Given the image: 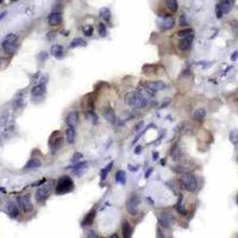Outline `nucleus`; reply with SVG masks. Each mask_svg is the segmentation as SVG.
I'll list each match as a JSON object with an SVG mask.
<instances>
[{"label": "nucleus", "instance_id": "1", "mask_svg": "<svg viewBox=\"0 0 238 238\" xmlns=\"http://www.w3.org/2000/svg\"><path fill=\"white\" fill-rule=\"evenodd\" d=\"M124 101H125V104H128V105L135 107V109H143L148 105L147 99L144 97H142L139 93H136V92L128 93L124 98Z\"/></svg>", "mask_w": 238, "mask_h": 238}, {"label": "nucleus", "instance_id": "2", "mask_svg": "<svg viewBox=\"0 0 238 238\" xmlns=\"http://www.w3.org/2000/svg\"><path fill=\"white\" fill-rule=\"evenodd\" d=\"M74 189V182L73 180L69 177V176H63L61 177L58 181H57V184H56V193L57 194H65L68 192H72Z\"/></svg>", "mask_w": 238, "mask_h": 238}, {"label": "nucleus", "instance_id": "3", "mask_svg": "<svg viewBox=\"0 0 238 238\" xmlns=\"http://www.w3.org/2000/svg\"><path fill=\"white\" fill-rule=\"evenodd\" d=\"M181 183L184 189H187L188 192H194L198 187V181L195 179V176L191 173H183L181 175Z\"/></svg>", "mask_w": 238, "mask_h": 238}, {"label": "nucleus", "instance_id": "4", "mask_svg": "<svg viewBox=\"0 0 238 238\" xmlns=\"http://www.w3.org/2000/svg\"><path fill=\"white\" fill-rule=\"evenodd\" d=\"M125 207H126V211L131 216L139 214V212H141V199H139V196L138 195L130 196L128 199V201H126Z\"/></svg>", "mask_w": 238, "mask_h": 238}, {"label": "nucleus", "instance_id": "5", "mask_svg": "<svg viewBox=\"0 0 238 238\" xmlns=\"http://www.w3.org/2000/svg\"><path fill=\"white\" fill-rule=\"evenodd\" d=\"M1 46L6 53H12L14 48L17 46V36L13 34H10L5 37L1 42Z\"/></svg>", "mask_w": 238, "mask_h": 238}, {"label": "nucleus", "instance_id": "6", "mask_svg": "<svg viewBox=\"0 0 238 238\" xmlns=\"http://www.w3.org/2000/svg\"><path fill=\"white\" fill-rule=\"evenodd\" d=\"M175 25V20L173 17H168V16H161L158 18V26L161 31H167L170 30Z\"/></svg>", "mask_w": 238, "mask_h": 238}, {"label": "nucleus", "instance_id": "7", "mask_svg": "<svg viewBox=\"0 0 238 238\" xmlns=\"http://www.w3.org/2000/svg\"><path fill=\"white\" fill-rule=\"evenodd\" d=\"M17 201H18L19 207L24 211V212L28 213V212H31V211L34 210L32 202H31V199H30L29 195H22V196H19L18 199H17Z\"/></svg>", "mask_w": 238, "mask_h": 238}, {"label": "nucleus", "instance_id": "8", "mask_svg": "<svg viewBox=\"0 0 238 238\" xmlns=\"http://www.w3.org/2000/svg\"><path fill=\"white\" fill-rule=\"evenodd\" d=\"M158 223L161 224V226H163L165 229H169V228H172L174 220H173L172 216L169 213H162L158 218Z\"/></svg>", "mask_w": 238, "mask_h": 238}, {"label": "nucleus", "instance_id": "9", "mask_svg": "<svg viewBox=\"0 0 238 238\" xmlns=\"http://www.w3.org/2000/svg\"><path fill=\"white\" fill-rule=\"evenodd\" d=\"M65 121L68 124V126H73V128H76L77 124H79V113L76 111H72L67 114V118H65Z\"/></svg>", "mask_w": 238, "mask_h": 238}, {"label": "nucleus", "instance_id": "10", "mask_svg": "<svg viewBox=\"0 0 238 238\" xmlns=\"http://www.w3.org/2000/svg\"><path fill=\"white\" fill-rule=\"evenodd\" d=\"M193 38H194V35H191V36H188V37H183L182 39L179 42V48H180V50L186 51V50L191 49Z\"/></svg>", "mask_w": 238, "mask_h": 238}, {"label": "nucleus", "instance_id": "11", "mask_svg": "<svg viewBox=\"0 0 238 238\" xmlns=\"http://www.w3.org/2000/svg\"><path fill=\"white\" fill-rule=\"evenodd\" d=\"M62 142H63V139L61 137V135L60 133H57V137L56 138H51L50 139V147H51V150H53V153H55L56 150H58L60 148L62 147Z\"/></svg>", "mask_w": 238, "mask_h": 238}, {"label": "nucleus", "instance_id": "12", "mask_svg": "<svg viewBox=\"0 0 238 238\" xmlns=\"http://www.w3.org/2000/svg\"><path fill=\"white\" fill-rule=\"evenodd\" d=\"M48 196H49V192H48V188L46 187H41V188L37 189L36 200L38 202H43Z\"/></svg>", "mask_w": 238, "mask_h": 238}, {"label": "nucleus", "instance_id": "13", "mask_svg": "<svg viewBox=\"0 0 238 238\" xmlns=\"http://www.w3.org/2000/svg\"><path fill=\"white\" fill-rule=\"evenodd\" d=\"M145 86L154 92L162 91V89H165V85L162 82V81H150V82H148Z\"/></svg>", "mask_w": 238, "mask_h": 238}, {"label": "nucleus", "instance_id": "14", "mask_svg": "<svg viewBox=\"0 0 238 238\" xmlns=\"http://www.w3.org/2000/svg\"><path fill=\"white\" fill-rule=\"evenodd\" d=\"M102 116L110 123H114L116 121V113H114V111L112 110L111 107H105L104 111H102Z\"/></svg>", "mask_w": 238, "mask_h": 238}, {"label": "nucleus", "instance_id": "15", "mask_svg": "<svg viewBox=\"0 0 238 238\" xmlns=\"http://www.w3.org/2000/svg\"><path fill=\"white\" fill-rule=\"evenodd\" d=\"M61 22H62V17H61L60 13H51V14L48 17V23H49V25H51V26H57V25H60Z\"/></svg>", "mask_w": 238, "mask_h": 238}, {"label": "nucleus", "instance_id": "16", "mask_svg": "<svg viewBox=\"0 0 238 238\" xmlns=\"http://www.w3.org/2000/svg\"><path fill=\"white\" fill-rule=\"evenodd\" d=\"M65 138H67V142L69 144H73L75 142V138H76V133H75V128L73 126H68L65 130Z\"/></svg>", "mask_w": 238, "mask_h": 238}, {"label": "nucleus", "instance_id": "17", "mask_svg": "<svg viewBox=\"0 0 238 238\" xmlns=\"http://www.w3.org/2000/svg\"><path fill=\"white\" fill-rule=\"evenodd\" d=\"M50 54L53 56H55L56 58H62L63 57V46H60V44L53 46H51V50H50Z\"/></svg>", "mask_w": 238, "mask_h": 238}, {"label": "nucleus", "instance_id": "18", "mask_svg": "<svg viewBox=\"0 0 238 238\" xmlns=\"http://www.w3.org/2000/svg\"><path fill=\"white\" fill-rule=\"evenodd\" d=\"M219 6L221 12H223V14L229 13L230 11H231V9H232V0H221Z\"/></svg>", "mask_w": 238, "mask_h": 238}, {"label": "nucleus", "instance_id": "19", "mask_svg": "<svg viewBox=\"0 0 238 238\" xmlns=\"http://www.w3.org/2000/svg\"><path fill=\"white\" fill-rule=\"evenodd\" d=\"M121 232H123V236L125 238L131 237V233H132V229H131V225L128 220L123 221V225H121Z\"/></svg>", "mask_w": 238, "mask_h": 238}, {"label": "nucleus", "instance_id": "20", "mask_svg": "<svg viewBox=\"0 0 238 238\" xmlns=\"http://www.w3.org/2000/svg\"><path fill=\"white\" fill-rule=\"evenodd\" d=\"M9 214L11 218H17L19 216V207L17 204L14 202H10L9 204Z\"/></svg>", "mask_w": 238, "mask_h": 238}, {"label": "nucleus", "instance_id": "21", "mask_svg": "<svg viewBox=\"0 0 238 238\" xmlns=\"http://www.w3.org/2000/svg\"><path fill=\"white\" fill-rule=\"evenodd\" d=\"M44 93H46V86H44V83L38 85V86H36V87H34V88H32V91H31V94H32L34 97L43 95Z\"/></svg>", "mask_w": 238, "mask_h": 238}, {"label": "nucleus", "instance_id": "22", "mask_svg": "<svg viewBox=\"0 0 238 238\" xmlns=\"http://www.w3.org/2000/svg\"><path fill=\"white\" fill-rule=\"evenodd\" d=\"M42 165V162L39 161V160H37V158H31L30 161H29L28 163L25 165V169H35V168H39Z\"/></svg>", "mask_w": 238, "mask_h": 238}, {"label": "nucleus", "instance_id": "23", "mask_svg": "<svg viewBox=\"0 0 238 238\" xmlns=\"http://www.w3.org/2000/svg\"><path fill=\"white\" fill-rule=\"evenodd\" d=\"M193 117H194L195 120L201 121V120H204V118L206 117V110H205V109H198V110L194 112Z\"/></svg>", "mask_w": 238, "mask_h": 238}, {"label": "nucleus", "instance_id": "24", "mask_svg": "<svg viewBox=\"0 0 238 238\" xmlns=\"http://www.w3.org/2000/svg\"><path fill=\"white\" fill-rule=\"evenodd\" d=\"M167 2V7L172 12H176L179 9V4H177V0H165Z\"/></svg>", "mask_w": 238, "mask_h": 238}, {"label": "nucleus", "instance_id": "25", "mask_svg": "<svg viewBox=\"0 0 238 238\" xmlns=\"http://www.w3.org/2000/svg\"><path fill=\"white\" fill-rule=\"evenodd\" d=\"M116 181L120 182L121 184H124L126 182V176H125V172L124 170H118L116 173Z\"/></svg>", "mask_w": 238, "mask_h": 238}, {"label": "nucleus", "instance_id": "26", "mask_svg": "<svg viewBox=\"0 0 238 238\" xmlns=\"http://www.w3.org/2000/svg\"><path fill=\"white\" fill-rule=\"evenodd\" d=\"M76 46H86V42L82 38H75L70 43V48H76Z\"/></svg>", "mask_w": 238, "mask_h": 238}, {"label": "nucleus", "instance_id": "27", "mask_svg": "<svg viewBox=\"0 0 238 238\" xmlns=\"http://www.w3.org/2000/svg\"><path fill=\"white\" fill-rule=\"evenodd\" d=\"M100 17L104 20H110L111 18V12L110 10L107 9V7H104V9L100 10Z\"/></svg>", "mask_w": 238, "mask_h": 238}, {"label": "nucleus", "instance_id": "28", "mask_svg": "<svg viewBox=\"0 0 238 238\" xmlns=\"http://www.w3.org/2000/svg\"><path fill=\"white\" fill-rule=\"evenodd\" d=\"M230 142L232 143V144H238V131L237 130H232L231 132H230Z\"/></svg>", "mask_w": 238, "mask_h": 238}, {"label": "nucleus", "instance_id": "29", "mask_svg": "<svg viewBox=\"0 0 238 238\" xmlns=\"http://www.w3.org/2000/svg\"><path fill=\"white\" fill-rule=\"evenodd\" d=\"M94 212H91L88 216H86V218L83 219L82 221V226H87V225H91L92 224V221H93V219H94Z\"/></svg>", "mask_w": 238, "mask_h": 238}, {"label": "nucleus", "instance_id": "30", "mask_svg": "<svg viewBox=\"0 0 238 238\" xmlns=\"http://www.w3.org/2000/svg\"><path fill=\"white\" fill-rule=\"evenodd\" d=\"M193 34H194V31H193L192 29H184V30H181V31H179V32H177V35L181 37V38L191 36V35H193Z\"/></svg>", "mask_w": 238, "mask_h": 238}, {"label": "nucleus", "instance_id": "31", "mask_svg": "<svg viewBox=\"0 0 238 238\" xmlns=\"http://www.w3.org/2000/svg\"><path fill=\"white\" fill-rule=\"evenodd\" d=\"M99 34H100L101 37H105L107 35V30H106L104 24H99Z\"/></svg>", "mask_w": 238, "mask_h": 238}, {"label": "nucleus", "instance_id": "32", "mask_svg": "<svg viewBox=\"0 0 238 238\" xmlns=\"http://www.w3.org/2000/svg\"><path fill=\"white\" fill-rule=\"evenodd\" d=\"M176 210L179 211L181 214H186V210L183 208V205L181 204V199L179 200V202H177V205H176Z\"/></svg>", "mask_w": 238, "mask_h": 238}, {"label": "nucleus", "instance_id": "33", "mask_svg": "<svg viewBox=\"0 0 238 238\" xmlns=\"http://www.w3.org/2000/svg\"><path fill=\"white\" fill-rule=\"evenodd\" d=\"M231 28H232V31L235 32V35H237L238 36V22L237 20L231 22Z\"/></svg>", "mask_w": 238, "mask_h": 238}, {"label": "nucleus", "instance_id": "34", "mask_svg": "<svg viewBox=\"0 0 238 238\" xmlns=\"http://www.w3.org/2000/svg\"><path fill=\"white\" fill-rule=\"evenodd\" d=\"M83 34L86 35V36H92L93 35V28L92 26H88V28H85L83 29Z\"/></svg>", "mask_w": 238, "mask_h": 238}, {"label": "nucleus", "instance_id": "35", "mask_svg": "<svg viewBox=\"0 0 238 238\" xmlns=\"http://www.w3.org/2000/svg\"><path fill=\"white\" fill-rule=\"evenodd\" d=\"M81 158H82V154L76 153V154H74L73 158H72V162H76V161H79V160H81Z\"/></svg>", "mask_w": 238, "mask_h": 238}, {"label": "nucleus", "instance_id": "36", "mask_svg": "<svg viewBox=\"0 0 238 238\" xmlns=\"http://www.w3.org/2000/svg\"><path fill=\"white\" fill-rule=\"evenodd\" d=\"M7 116H9V114H7V112H5V113H4L2 116H1V118H0V119H1V120H0V124H1V125H5V124H6V120H7Z\"/></svg>", "mask_w": 238, "mask_h": 238}, {"label": "nucleus", "instance_id": "37", "mask_svg": "<svg viewBox=\"0 0 238 238\" xmlns=\"http://www.w3.org/2000/svg\"><path fill=\"white\" fill-rule=\"evenodd\" d=\"M221 16H223V12H221V10H220V6L219 5H217V17H218V18H221Z\"/></svg>", "mask_w": 238, "mask_h": 238}, {"label": "nucleus", "instance_id": "38", "mask_svg": "<svg viewBox=\"0 0 238 238\" xmlns=\"http://www.w3.org/2000/svg\"><path fill=\"white\" fill-rule=\"evenodd\" d=\"M180 25H187V22H186V17L184 16H182L180 18Z\"/></svg>", "mask_w": 238, "mask_h": 238}, {"label": "nucleus", "instance_id": "39", "mask_svg": "<svg viewBox=\"0 0 238 238\" xmlns=\"http://www.w3.org/2000/svg\"><path fill=\"white\" fill-rule=\"evenodd\" d=\"M87 237H93V238H97L98 237V235H95L93 231H89L88 233H87Z\"/></svg>", "mask_w": 238, "mask_h": 238}, {"label": "nucleus", "instance_id": "40", "mask_svg": "<svg viewBox=\"0 0 238 238\" xmlns=\"http://www.w3.org/2000/svg\"><path fill=\"white\" fill-rule=\"evenodd\" d=\"M141 151H142V148L136 147V149H135V154H141Z\"/></svg>", "mask_w": 238, "mask_h": 238}, {"label": "nucleus", "instance_id": "41", "mask_svg": "<svg viewBox=\"0 0 238 238\" xmlns=\"http://www.w3.org/2000/svg\"><path fill=\"white\" fill-rule=\"evenodd\" d=\"M157 158H158V153H153V160L156 161Z\"/></svg>", "mask_w": 238, "mask_h": 238}, {"label": "nucleus", "instance_id": "42", "mask_svg": "<svg viewBox=\"0 0 238 238\" xmlns=\"http://www.w3.org/2000/svg\"><path fill=\"white\" fill-rule=\"evenodd\" d=\"M237 57H238V53H237V51H236V53H235L233 55L231 56V60H232V61H235V60H236Z\"/></svg>", "mask_w": 238, "mask_h": 238}, {"label": "nucleus", "instance_id": "43", "mask_svg": "<svg viewBox=\"0 0 238 238\" xmlns=\"http://www.w3.org/2000/svg\"><path fill=\"white\" fill-rule=\"evenodd\" d=\"M6 14H7V12H2V13L0 14V22H1V20H2L4 18H5V16H6Z\"/></svg>", "mask_w": 238, "mask_h": 238}, {"label": "nucleus", "instance_id": "44", "mask_svg": "<svg viewBox=\"0 0 238 238\" xmlns=\"http://www.w3.org/2000/svg\"><path fill=\"white\" fill-rule=\"evenodd\" d=\"M151 173H153V169H149V170H148L147 173H145V177H149V176H150V174H151Z\"/></svg>", "mask_w": 238, "mask_h": 238}, {"label": "nucleus", "instance_id": "45", "mask_svg": "<svg viewBox=\"0 0 238 238\" xmlns=\"http://www.w3.org/2000/svg\"><path fill=\"white\" fill-rule=\"evenodd\" d=\"M142 126H143V123H142V121H141V123H139V124H138L137 126H136V131H138V130H139V128H142Z\"/></svg>", "mask_w": 238, "mask_h": 238}, {"label": "nucleus", "instance_id": "46", "mask_svg": "<svg viewBox=\"0 0 238 238\" xmlns=\"http://www.w3.org/2000/svg\"><path fill=\"white\" fill-rule=\"evenodd\" d=\"M12 1H17V0H12Z\"/></svg>", "mask_w": 238, "mask_h": 238}, {"label": "nucleus", "instance_id": "47", "mask_svg": "<svg viewBox=\"0 0 238 238\" xmlns=\"http://www.w3.org/2000/svg\"><path fill=\"white\" fill-rule=\"evenodd\" d=\"M0 2H2V0H0Z\"/></svg>", "mask_w": 238, "mask_h": 238}, {"label": "nucleus", "instance_id": "48", "mask_svg": "<svg viewBox=\"0 0 238 238\" xmlns=\"http://www.w3.org/2000/svg\"><path fill=\"white\" fill-rule=\"evenodd\" d=\"M237 202H238V200H237Z\"/></svg>", "mask_w": 238, "mask_h": 238}]
</instances>
